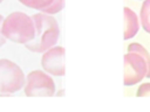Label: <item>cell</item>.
Instances as JSON below:
<instances>
[{
  "label": "cell",
  "mask_w": 150,
  "mask_h": 112,
  "mask_svg": "<svg viewBox=\"0 0 150 112\" xmlns=\"http://www.w3.org/2000/svg\"><path fill=\"white\" fill-rule=\"evenodd\" d=\"M35 23V36L26 43L25 47L33 52H45L49 48L54 47L60 36V27L56 19L52 14L36 13L32 15Z\"/></svg>",
  "instance_id": "obj_1"
},
{
  "label": "cell",
  "mask_w": 150,
  "mask_h": 112,
  "mask_svg": "<svg viewBox=\"0 0 150 112\" xmlns=\"http://www.w3.org/2000/svg\"><path fill=\"white\" fill-rule=\"evenodd\" d=\"M4 16L0 14V47L2 46V44H5V42H6V37L4 36V34H2V30H1V27H2V21H4Z\"/></svg>",
  "instance_id": "obj_13"
},
{
  "label": "cell",
  "mask_w": 150,
  "mask_h": 112,
  "mask_svg": "<svg viewBox=\"0 0 150 112\" xmlns=\"http://www.w3.org/2000/svg\"><path fill=\"white\" fill-rule=\"evenodd\" d=\"M53 1L54 0H19V2L22 4L23 6L38 10H43L45 8L50 6Z\"/></svg>",
  "instance_id": "obj_10"
},
{
  "label": "cell",
  "mask_w": 150,
  "mask_h": 112,
  "mask_svg": "<svg viewBox=\"0 0 150 112\" xmlns=\"http://www.w3.org/2000/svg\"><path fill=\"white\" fill-rule=\"evenodd\" d=\"M136 96L137 97H150V83L141 84L137 89Z\"/></svg>",
  "instance_id": "obj_12"
},
{
  "label": "cell",
  "mask_w": 150,
  "mask_h": 112,
  "mask_svg": "<svg viewBox=\"0 0 150 112\" xmlns=\"http://www.w3.org/2000/svg\"><path fill=\"white\" fill-rule=\"evenodd\" d=\"M128 51H135V52H138V54H141V55L145 58L146 64H148L146 77L150 78V54H149V51L145 49V47L142 46V44L138 43V42H132V43H130V44L128 46Z\"/></svg>",
  "instance_id": "obj_9"
},
{
  "label": "cell",
  "mask_w": 150,
  "mask_h": 112,
  "mask_svg": "<svg viewBox=\"0 0 150 112\" xmlns=\"http://www.w3.org/2000/svg\"><path fill=\"white\" fill-rule=\"evenodd\" d=\"M63 5H64V0H54L50 6H48L47 8H45V9L41 10V12L54 15V14H56V13H59V12L62 10Z\"/></svg>",
  "instance_id": "obj_11"
},
{
  "label": "cell",
  "mask_w": 150,
  "mask_h": 112,
  "mask_svg": "<svg viewBox=\"0 0 150 112\" xmlns=\"http://www.w3.org/2000/svg\"><path fill=\"white\" fill-rule=\"evenodd\" d=\"M124 12V34H123V38L124 40H129L131 37H134L138 29H139V22H138V18L136 15V13L129 8V7H124L123 8Z\"/></svg>",
  "instance_id": "obj_7"
},
{
  "label": "cell",
  "mask_w": 150,
  "mask_h": 112,
  "mask_svg": "<svg viewBox=\"0 0 150 112\" xmlns=\"http://www.w3.org/2000/svg\"><path fill=\"white\" fill-rule=\"evenodd\" d=\"M41 65L46 72L53 76H63L64 70V48L54 46L46 50L41 57Z\"/></svg>",
  "instance_id": "obj_6"
},
{
  "label": "cell",
  "mask_w": 150,
  "mask_h": 112,
  "mask_svg": "<svg viewBox=\"0 0 150 112\" xmlns=\"http://www.w3.org/2000/svg\"><path fill=\"white\" fill-rule=\"evenodd\" d=\"M141 23L143 29L150 34V0H144L139 12Z\"/></svg>",
  "instance_id": "obj_8"
},
{
  "label": "cell",
  "mask_w": 150,
  "mask_h": 112,
  "mask_svg": "<svg viewBox=\"0 0 150 112\" xmlns=\"http://www.w3.org/2000/svg\"><path fill=\"white\" fill-rule=\"evenodd\" d=\"M148 64L145 58L135 51H128L124 55V79L125 86H132L146 77Z\"/></svg>",
  "instance_id": "obj_5"
},
{
  "label": "cell",
  "mask_w": 150,
  "mask_h": 112,
  "mask_svg": "<svg viewBox=\"0 0 150 112\" xmlns=\"http://www.w3.org/2000/svg\"><path fill=\"white\" fill-rule=\"evenodd\" d=\"M1 1H2V0H0V2H1Z\"/></svg>",
  "instance_id": "obj_14"
},
{
  "label": "cell",
  "mask_w": 150,
  "mask_h": 112,
  "mask_svg": "<svg viewBox=\"0 0 150 112\" xmlns=\"http://www.w3.org/2000/svg\"><path fill=\"white\" fill-rule=\"evenodd\" d=\"M1 30L7 40L22 44L30 42L36 33L33 18L19 10L12 12L4 19Z\"/></svg>",
  "instance_id": "obj_2"
},
{
  "label": "cell",
  "mask_w": 150,
  "mask_h": 112,
  "mask_svg": "<svg viewBox=\"0 0 150 112\" xmlns=\"http://www.w3.org/2000/svg\"><path fill=\"white\" fill-rule=\"evenodd\" d=\"M23 90L27 97H52L55 92V83L48 72L33 70L26 76Z\"/></svg>",
  "instance_id": "obj_4"
},
{
  "label": "cell",
  "mask_w": 150,
  "mask_h": 112,
  "mask_svg": "<svg viewBox=\"0 0 150 112\" xmlns=\"http://www.w3.org/2000/svg\"><path fill=\"white\" fill-rule=\"evenodd\" d=\"M26 77L21 68L11 60L0 58V92L13 93L25 86Z\"/></svg>",
  "instance_id": "obj_3"
}]
</instances>
